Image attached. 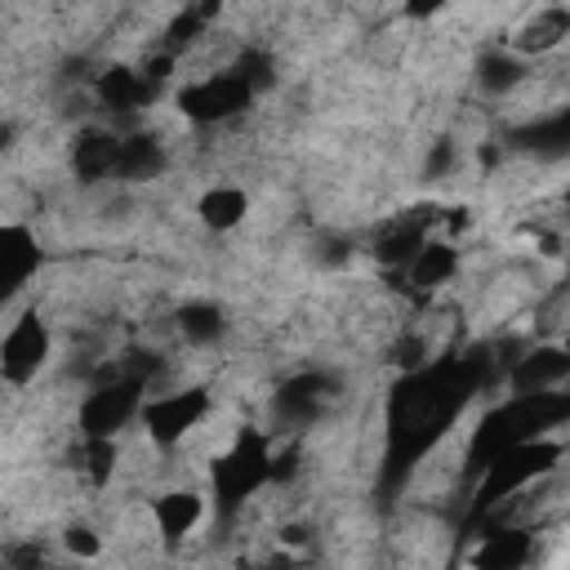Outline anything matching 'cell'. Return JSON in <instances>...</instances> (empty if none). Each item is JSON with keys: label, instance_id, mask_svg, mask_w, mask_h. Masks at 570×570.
<instances>
[{"label": "cell", "instance_id": "2", "mask_svg": "<svg viewBox=\"0 0 570 570\" xmlns=\"http://www.w3.org/2000/svg\"><path fill=\"white\" fill-rule=\"evenodd\" d=\"M134 414H142V383L138 379H120V383H102V387H94L85 396L80 428H85V436H111Z\"/></svg>", "mask_w": 570, "mask_h": 570}, {"label": "cell", "instance_id": "17", "mask_svg": "<svg viewBox=\"0 0 570 570\" xmlns=\"http://www.w3.org/2000/svg\"><path fill=\"white\" fill-rule=\"evenodd\" d=\"M245 214H249V200H245L240 187H214V191L200 196V218H205V227H214V232L236 227Z\"/></svg>", "mask_w": 570, "mask_h": 570}, {"label": "cell", "instance_id": "7", "mask_svg": "<svg viewBox=\"0 0 570 570\" xmlns=\"http://www.w3.org/2000/svg\"><path fill=\"white\" fill-rule=\"evenodd\" d=\"M334 374H321V370H312V374H294V379H285L281 383V392H276V419H281V428H307V423H316V414L325 410V401L334 396Z\"/></svg>", "mask_w": 570, "mask_h": 570}, {"label": "cell", "instance_id": "3", "mask_svg": "<svg viewBox=\"0 0 570 570\" xmlns=\"http://www.w3.org/2000/svg\"><path fill=\"white\" fill-rule=\"evenodd\" d=\"M267 476H272V454L263 450L258 436H245V441L214 468V485H218L223 512H232L240 499H249V490H258Z\"/></svg>", "mask_w": 570, "mask_h": 570}, {"label": "cell", "instance_id": "13", "mask_svg": "<svg viewBox=\"0 0 570 570\" xmlns=\"http://www.w3.org/2000/svg\"><path fill=\"white\" fill-rule=\"evenodd\" d=\"M200 517H205V499L196 490H169L156 499V525L165 539H183L187 530H196Z\"/></svg>", "mask_w": 570, "mask_h": 570}, {"label": "cell", "instance_id": "6", "mask_svg": "<svg viewBox=\"0 0 570 570\" xmlns=\"http://www.w3.org/2000/svg\"><path fill=\"white\" fill-rule=\"evenodd\" d=\"M45 356H49V330H45V321L36 312L18 316L9 325V334H4V343H0V374H4V383H27L45 365Z\"/></svg>", "mask_w": 570, "mask_h": 570}, {"label": "cell", "instance_id": "22", "mask_svg": "<svg viewBox=\"0 0 570 570\" xmlns=\"http://www.w3.org/2000/svg\"><path fill=\"white\" fill-rule=\"evenodd\" d=\"M232 71H236L254 94H258L263 85H272V58H267V53H258V49H245V53L236 58V67H232Z\"/></svg>", "mask_w": 570, "mask_h": 570}, {"label": "cell", "instance_id": "25", "mask_svg": "<svg viewBox=\"0 0 570 570\" xmlns=\"http://www.w3.org/2000/svg\"><path fill=\"white\" fill-rule=\"evenodd\" d=\"M200 27H205V18H200L196 9H187V13H183L174 27H169V49H183V45H187V40H191Z\"/></svg>", "mask_w": 570, "mask_h": 570}, {"label": "cell", "instance_id": "16", "mask_svg": "<svg viewBox=\"0 0 570 570\" xmlns=\"http://www.w3.org/2000/svg\"><path fill=\"white\" fill-rule=\"evenodd\" d=\"M525 80V62L521 58H512V53H499V49H490V53H481L476 58V85L485 89V94H512L517 85Z\"/></svg>", "mask_w": 570, "mask_h": 570}, {"label": "cell", "instance_id": "5", "mask_svg": "<svg viewBox=\"0 0 570 570\" xmlns=\"http://www.w3.org/2000/svg\"><path fill=\"white\" fill-rule=\"evenodd\" d=\"M249 98H254V89H249L236 71H223V76H205V80L187 85V89L178 94V107H183V116H191V120H223V116L249 107Z\"/></svg>", "mask_w": 570, "mask_h": 570}, {"label": "cell", "instance_id": "24", "mask_svg": "<svg viewBox=\"0 0 570 570\" xmlns=\"http://www.w3.org/2000/svg\"><path fill=\"white\" fill-rule=\"evenodd\" d=\"M62 543H67V552H76V557H98V534H94L89 525H67Z\"/></svg>", "mask_w": 570, "mask_h": 570}, {"label": "cell", "instance_id": "19", "mask_svg": "<svg viewBox=\"0 0 570 570\" xmlns=\"http://www.w3.org/2000/svg\"><path fill=\"white\" fill-rule=\"evenodd\" d=\"M454 267H459V254H454L450 245H423V249L414 254V263H410V281H414L419 289H432V285L450 281Z\"/></svg>", "mask_w": 570, "mask_h": 570}, {"label": "cell", "instance_id": "28", "mask_svg": "<svg viewBox=\"0 0 570 570\" xmlns=\"http://www.w3.org/2000/svg\"><path fill=\"white\" fill-rule=\"evenodd\" d=\"M445 0H405V9L414 13V18H423V13H436Z\"/></svg>", "mask_w": 570, "mask_h": 570}, {"label": "cell", "instance_id": "9", "mask_svg": "<svg viewBox=\"0 0 570 570\" xmlns=\"http://www.w3.org/2000/svg\"><path fill=\"white\" fill-rule=\"evenodd\" d=\"M561 379H570V352L566 347H534L525 356H517L508 383L517 396H534V392H548L557 387Z\"/></svg>", "mask_w": 570, "mask_h": 570}, {"label": "cell", "instance_id": "12", "mask_svg": "<svg viewBox=\"0 0 570 570\" xmlns=\"http://www.w3.org/2000/svg\"><path fill=\"white\" fill-rule=\"evenodd\" d=\"M165 169V147L151 134H134L120 142V160H116V178L125 183H147Z\"/></svg>", "mask_w": 570, "mask_h": 570}, {"label": "cell", "instance_id": "4", "mask_svg": "<svg viewBox=\"0 0 570 570\" xmlns=\"http://www.w3.org/2000/svg\"><path fill=\"white\" fill-rule=\"evenodd\" d=\"M209 410V396L200 387H187V392H165L156 401L142 405V423H147V436L156 445H178V436H187Z\"/></svg>", "mask_w": 570, "mask_h": 570}, {"label": "cell", "instance_id": "11", "mask_svg": "<svg viewBox=\"0 0 570 570\" xmlns=\"http://www.w3.org/2000/svg\"><path fill=\"white\" fill-rule=\"evenodd\" d=\"M116 160H120V138L98 134V129L80 134L76 147H71V174L80 183H98V178L116 174Z\"/></svg>", "mask_w": 570, "mask_h": 570}, {"label": "cell", "instance_id": "26", "mask_svg": "<svg viewBox=\"0 0 570 570\" xmlns=\"http://www.w3.org/2000/svg\"><path fill=\"white\" fill-rule=\"evenodd\" d=\"M450 160H454V147H450V142H436L432 156H428V165H423V174H428V178H441V174L450 169Z\"/></svg>", "mask_w": 570, "mask_h": 570}, {"label": "cell", "instance_id": "1", "mask_svg": "<svg viewBox=\"0 0 570 570\" xmlns=\"http://www.w3.org/2000/svg\"><path fill=\"white\" fill-rule=\"evenodd\" d=\"M561 459V445L557 441H517V445H508L494 463H485L490 472H485V485H481V499H503V494H512L517 485H525L530 476H539V472H548L552 463Z\"/></svg>", "mask_w": 570, "mask_h": 570}, {"label": "cell", "instance_id": "23", "mask_svg": "<svg viewBox=\"0 0 570 570\" xmlns=\"http://www.w3.org/2000/svg\"><path fill=\"white\" fill-rule=\"evenodd\" d=\"M111 463H116L111 436H89V472H94V481H102L111 472Z\"/></svg>", "mask_w": 570, "mask_h": 570}, {"label": "cell", "instance_id": "27", "mask_svg": "<svg viewBox=\"0 0 570 570\" xmlns=\"http://www.w3.org/2000/svg\"><path fill=\"white\" fill-rule=\"evenodd\" d=\"M4 561H13V566H31V561H40V548H18V552H4Z\"/></svg>", "mask_w": 570, "mask_h": 570}, {"label": "cell", "instance_id": "14", "mask_svg": "<svg viewBox=\"0 0 570 570\" xmlns=\"http://www.w3.org/2000/svg\"><path fill=\"white\" fill-rule=\"evenodd\" d=\"M98 94H102L107 107H116V111H134V107H142V102L156 94V80H147V76L129 71V67H111V71H102Z\"/></svg>", "mask_w": 570, "mask_h": 570}, {"label": "cell", "instance_id": "18", "mask_svg": "<svg viewBox=\"0 0 570 570\" xmlns=\"http://www.w3.org/2000/svg\"><path fill=\"white\" fill-rule=\"evenodd\" d=\"M561 36H570V13H566V9H543V13H534V18L521 27L517 49H525V53H543V49H552Z\"/></svg>", "mask_w": 570, "mask_h": 570}, {"label": "cell", "instance_id": "8", "mask_svg": "<svg viewBox=\"0 0 570 570\" xmlns=\"http://www.w3.org/2000/svg\"><path fill=\"white\" fill-rule=\"evenodd\" d=\"M40 267V245L22 223L0 227V294H18Z\"/></svg>", "mask_w": 570, "mask_h": 570}, {"label": "cell", "instance_id": "20", "mask_svg": "<svg viewBox=\"0 0 570 570\" xmlns=\"http://www.w3.org/2000/svg\"><path fill=\"white\" fill-rule=\"evenodd\" d=\"M423 245H428V240H423V227H419V223H396L392 232H383V236H379L374 254H379L383 263L410 267V263H414V254H419Z\"/></svg>", "mask_w": 570, "mask_h": 570}, {"label": "cell", "instance_id": "21", "mask_svg": "<svg viewBox=\"0 0 570 570\" xmlns=\"http://www.w3.org/2000/svg\"><path fill=\"white\" fill-rule=\"evenodd\" d=\"M472 561H476V566H499V570H508V566H525V561H530V539L517 534V530H508V534H490L485 548H481Z\"/></svg>", "mask_w": 570, "mask_h": 570}, {"label": "cell", "instance_id": "10", "mask_svg": "<svg viewBox=\"0 0 570 570\" xmlns=\"http://www.w3.org/2000/svg\"><path fill=\"white\" fill-rule=\"evenodd\" d=\"M512 147L525 151V156H539V160H561L570 156V107L543 116V120H530L521 129H512Z\"/></svg>", "mask_w": 570, "mask_h": 570}, {"label": "cell", "instance_id": "15", "mask_svg": "<svg viewBox=\"0 0 570 570\" xmlns=\"http://www.w3.org/2000/svg\"><path fill=\"white\" fill-rule=\"evenodd\" d=\"M174 321H178V334L196 347H214L227 334V316L218 303H187V307H178Z\"/></svg>", "mask_w": 570, "mask_h": 570}]
</instances>
